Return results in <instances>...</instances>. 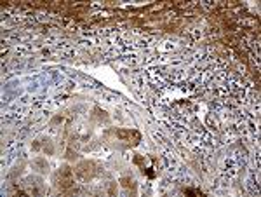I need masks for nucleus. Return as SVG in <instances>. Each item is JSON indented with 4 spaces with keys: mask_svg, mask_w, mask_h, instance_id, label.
<instances>
[{
    "mask_svg": "<svg viewBox=\"0 0 261 197\" xmlns=\"http://www.w3.org/2000/svg\"><path fill=\"white\" fill-rule=\"evenodd\" d=\"M110 134H113L117 140L122 141V143H127V145H136L141 140L139 133L134 131V129H115V131H110Z\"/></svg>",
    "mask_w": 261,
    "mask_h": 197,
    "instance_id": "obj_1",
    "label": "nucleus"
},
{
    "mask_svg": "<svg viewBox=\"0 0 261 197\" xmlns=\"http://www.w3.org/2000/svg\"><path fill=\"white\" fill-rule=\"evenodd\" d=\"M54 182H56V185L60 187L61 190L70 189V187L73 185V171H71L68 166H63V168H60V171L56 173V176H54Z\"/></svg>",
    "mask_w": 261,
    "mask_h": 197,
    "instance_id": "obj_2",
    "label": "nucleus"
},
{
    "mask_svg": "<svg viewBox=\"0 0 261 197\" xmlns=\"http://www.w3.org/2000/svg\"><path fill=\"white\" fill-rule=\"evenodd\" d=\"M94 168H96L94 162H89V161L80 162V164L75 168V175L80 180H84V182H87V180H91L92 176H94V173H96Z\"/></svg>",
    "mask_w": 261,
    "mask_h": 197,
    "instance_id": "obj_3",
    "label": "nucleus"
},
{
    "mask_svg": "<svg viewBox=\"0 0 261 197\" xmlns=\"http://www.w3.org/2000/svg\"><path fill=\"white\" fill-rule=\"evenodd\" d=\"M120 183H122L124 187H134V182H132L130 178H122L120 180Z\"/></svg>",
    "mask_w": 261,
    "mask_h": 197,
    "instance_id": "obj_4",
    "label": "nucleus"
},
{
    "mask_svg": "<svg viewBox=\"0 0 261 197\" xmlns=\"http://www.w3.org/2000/svg\"><path fill=\"white\" fill-rule=\"evenodd\" d=\"M185 194H202V192H198V190H185Z\"/></svg>",
    "mask_w": 261,
    "mask_h": 197,
    "instance_id": "obj_5",
    "label": "nucleus"
}]
</instances>
